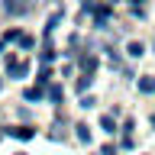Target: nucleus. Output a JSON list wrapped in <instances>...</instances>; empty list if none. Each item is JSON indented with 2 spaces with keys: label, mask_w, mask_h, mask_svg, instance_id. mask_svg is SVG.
Returning a JSON list of instances; mask_svg holds the SVG:
<instances>
[{
  "label": "nucleus",
  "mask_w": 155,
  "mask_h": 155,
  "mask_svg": "<svg viewBox=\"0 0 155 155\" xmlns=\"http://www.w3.org/2000/svg\"><path fill=\"white\" fill-rule=\"evenodd\" d=\"M0 52H3V42H0Z\"/></svg>",
  "instance_id": "nucleus-12"
},
{
  "label": "nucleus",
  "mask_w": 155,
  "mask_h": 155,
  "mask_svg": "<svg viewBox=\"0 0 155 155\" xmlns=\"http://www.w3.org/2000/svg\"><path fill=\"white\" fill-rule=\"evenodd\" d=\"M87 87H91V74H84L81 81H78V91H87Z\"/></svg>",
  "instance_id": "nucleus-10"
},
{
  "label": "nucleus",
  "mask_w": 155,
  "mask_h": 155,
  "mask_svg": "<svg viewBox=\"0 0 155 155\" xmlns=\"http://www.w3.org/2000/svg\"><path fill=\"white\" fill-rule=\"evenodd\" d=\"M81 65H84V71H91V68L97 65V58H91V55H87V58H81Z\"/></svg>",
  "instance_id": "nucleus-9"
},
{
  "label": "nucleus",
  "mask_w": 155,
  "mask_h": 155,
  "mask_svg": "<svg viewBox=\"0 0 155 155\" xmlns=\"http://www.w3.org/2000/svg\"><path fill=\"white\" fill-rule=\"evenodd\" d=\"M39 97H42V91H39V87H29V91H26V100H39Z\"/></svg>",
  "instance_id": "nucleus-7"
},
{
  "label": "nucleus",
  "mask_w": 155,
  "mask_h": 155,
  "mask_svg": "<svg viewBox=\"0 0 155 155\" xmlns=\"http://www.w3.org/2000/svg\"><path fill=\"white\" fill-rule=\"evenodd\" d=\"M36 7V0H3V13L7 16H26Z\"/></svg>",
  "instance_id": "nucleus-1"
},
{
  "label": "nucleus",
  "mask_w": 155,
  "mask_h": 155,
  "mask_svg": "<svg viewBox=\"0 0 155 155\" xmlns=\"http://www.w3.org/2000/svg\"><path fill=\"white\" fill-rule=\"evenodd\" d=\"M48 97H52V100H55V104H58V100H61V87L55 84V87H52V91H48Z\"/></svg>",
  "instance_id": "nucleus-11"
},
{
  "label": "nucleus",
  "mask_w": 155,
  "mask_h": 155,
  "mask_svg": "<svg viewBox=\"0 0 155 155\" xmlns=\"http://www.w3.org/2000/svg\"><path fill=\"white\" fill-rule=\"evenodd\" d=\"M100 126H104L107 133H116V129H113V120H110V116H104V120H100Z\"/></svg>",
  "instance_id": "nucleus-8"
},
{
  "label": "nucleus",
  "mask_w": 155,
  "mask_h": 155,
  "mask_svg": "<svg viewBox=\"0 0 155 155\" xmlns=\"http://www.w3.org/2000/svg\"><path fill=\"white\" fill-rule=\"evenodd\" d=\"M10 136H16V139H32V129H10Z\"/></svg>",
  "instance_id": "nucleus-4"
},
{
  "label": "nucleus",
  "mask_w": 155,
  "mask_h": 155,
  "mask_svg": "<svg viewBox=\"0 0 155 155\" xmlns=\"http://www.w3.org/2000/svg\"><path fill=\"white\" fill-rule=\"evenodd\" d=\"M7 71H10L13 78H26V71H29V68H26V65H19V61H10V65H7Z\"/></svg>",
  "instance_id": "nucleus-2"
},
{
  "label": "nucleus",
  "mask_w": 155,
  "mask_h": 155,
  "mask_svg": "<svg viewBox=\"0 0 155 155\" xmlns=\"http://www.w3.org/2000/svg\"><path fill=\"white\" fill-rule=\"evenodd\" d=\"M139 91L142 94H155V78H142L139 81Z\"/></svg>",
  "instance_id": "nucleus-3"
},
{
  "label": "nucleus",
  "mask_w": 155,
  "mask_h": 155,
  "mask_svg": "<svg viewBox=\"0 0 155 155\" xmlns=\"http://www.w3.org/2000/svg\"><path fill=\"white\" fill-rule=\"evenodd\" d=\"M129 55H133V58L142 55V42H129Z\"/></svg>",
  "instance_id": "nucleus-6"
},
{
  "label": "nucleus",
  "mask_w": 155,
  "mask_h": 155,
  "mask_svg": "<svg viewBox=\"0 0 155 155\" xmlns=\"http://www.w3.org/2000/svg\"><path fill=\"white\" fill-rule=\"evenodd\" d=\"M78 139H81V142H91V129H87V126H78Z\"/></svg>",
  "instance_id": "nucleus-5"
}]
</instances>
